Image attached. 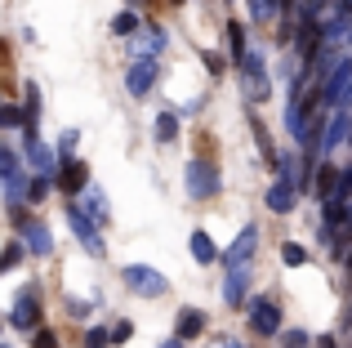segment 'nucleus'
<instances>
[{"label": "nucleus", "instance_id": "1", "mask_svg": "<svg viewBox=\"0 0 352 348\" xmlns=\"http://www.w3.org/2000/svg\"><path fill=\"white\" fill-rule=\"evenodd\" d=\"M214 192H219V170H214V161L192 157V161H188V197H192V201H210Z\"/></svg>", "mask_w": 352, "mask_h": 348}, {"label": "nucleus", "instance_id": "2", "mask_svg": "<svg viewBox=\"0 0 352 348\" xmlns=\"http://www.w3.org/2000/svg\"><path fill=\"white\" fill-rule=\"evenodd\" d=\"M36 322H41V290H23V295L14 299V308H9V326H14V331H27L32 335L36 331Z\"/></svg>", "mask_w": 352, "mask_h": 348}, {"label": "nucleus", "instance_id": "3", "mask_svg": "<svg viewBox=\"0 0 352 348\" xmlns=\"http://www.w3.org/2000/svg\"><path fill=\"white\" fill-rule=\"evenodd\" d=\"M125 281H129V290H138V295H147V299H161L165 290H170V281H165L156 268H143V263H129Z\"/></svg>", "mask_w": 352, "mask_h": 348}, {"label": "nucleus", "instance_id": "4", "mask_svg": "<svg viewBox=\"0 0 352 348\" xmlns=\"http://www.w3.org/2000/svg\"><path fill=\"white\" fill-rule=\"evenodd\" d=\"M67 224H72V232L80 237V246H85L89 254H103V237H98V219H89L80 206H72L67 201Z\"/></svg>", "mask_w": 352, "mask_h": 348}, {"label": "nucleus", "instance_id": "5", "mask_svg": "<svg viewBox=\"0 0 352 348\" xmlns=\"http://www.w3.org/2000/svg\"><path fill=\"white\" fill-rule=\"evenodd\" d=\"M250 326L254 335H281V308L272 299H250Z\"/></svg>", "mask_w": 352, "mask_h": 348}, {"label": "nucleus", "instance_id": "6", "mask_svg": "<svg viewBox=\"0 0 352 348\" xmlns=\"http://www.w3.org/2000/svg\"><path fill=\"white\" fill-rule=\"evenodd\" d=\"M125 85H129V94H134V98L152 94V85H156V63H152V58H138L134 67H129Z\"/></svg>", "mask_w": 352, "mask_h": 348}, {"label": "nucleus", "instance_id": "7", "mask_svg": "<svg viewBox=\"0 0 352 348\" xmlns=\"http://www.w3.org/2000/svg\"><path fill=\"white\" fill-rule=\"evenodd\" d=\"M326 36V27H317V18H303L299 23V36H294V50H299V58L303 63H312L317 58V41Z\"/></svg>", "mask_w": 352, "mask_h": 348}, {"label": "nucleus", "instance_id": "8", "mask_svg": "<svg viewBox=\"0 0 352 348\" xmlns=\"http://www.w3.org/2000/svg\"><path fill=\"white\" fill-rule=\"evenodd\" d=\"M254 250H258V228H254V224H245V228L236 232V241L228 246V254H223V259H228V263H245Z\"/></svg>", "mask_w": 352, "mask_h": 348}, {"label": "nucleus", "instance_id": "9", "mask_svg": "<svg viewBox=\"0 0 352 348\" xmlns=\"http://www.w3.org/2000/svg\"><path fill=\"white\" fill-rule=\"evenodd\" d=\"M58 188L67 192V197H80V192L89 188V170H85V161H67L58 174Z\"/></svg>", "mask_w": 352, "mask_h": 348}, {"label": "nucleus", "instance_id": "10", "mask_svg": "<svg viewBox=\"0 0 352 348\" xmlns=\"http://www.w3.org/2000/svg\"><path fill=\"white\" fill-rule=\"evenodd\" d=\"M23 246H27L32 254H41V259H45V254H54L50 228H45V224H23Z\"/></svg>", "mask_w": 352, "mask_h": 348}, {"label": "nucleus", "instance_id": "11", "mask_svg": "<svg viewBox=\"0 0 352 348\" xmlns=\"http://www.w3.org/2000/svg\"><path fill=\"white\" fill-rule=\"evenodd\" d=\"M27 157H32V166L41 174H54V152L41 143V134H36V125H27Z\"/></svg>", "mask_w": 352, "mask_h": 348}, {"label": "nucleus", "instance_id": "12", "mask_svg": "<svg viewBox=\"0 0 352 348\" xmlns=\"http://www.w3.org/2000/svg\"><path fill=\"white\" fill-rule=\"evenodd\" d=\"M206 313H201V308H183V313H179V331H174V335H179V340H201V335H206Z\"/></svg>", "mask_w": 352, "mask_h": 348}, {"label": "nucleus", "instance_id": "13", "mask_svg": "<svg viewBox=\"0 0 352 348\" xmlns=\"http://www.w3.org/2000/svg\"><path fill=\"white\" fill-rule=\"evenodd\" d=\"M339 183H344V174H339L335 166H326V161H321L317 179H312V188H317V197H321V201H335V197H339Z\"/></svg>", "mask_w": 352, "mask_h": 348}, {"label": "nucleus", "instance_id": "14", "mask_svg": "<svg viewBox=\"0 0 352 348\" xmlns=\"http://www.w3.org/2000/svg\"><path fill=\"white\" fill-rule=\"evenodd\" d=\"M245 272H250V263H232V272H228L223 295H228V304H232V308H245Z\"/></svg>", "mask_w": 352, "mask_h": 348}, {"label": "nucleus", "instance_id": "15", "mask_svg": "<svg viewBox=\"0 0 352 348\" xmlns=\"http://www.w3.org/2000/svg\"><path fill=\"white\" fill-rule=\"evenodd\" d=\"M290 206H294V183H290V174H285V179H276L272 192H267V210H272V215H285Z\"/></svg>", "mask_w": 352, "mask_h": 348}, {"label": "nucleus", "instance_id": "16", "mask_svg": "<svg viewBox=\"0 0 352 348\" xmlns=\"http://www.w3.org/2000/svg\"><path fill=\"white\" fill-rule=\"evenodd\" d=\"M188 246H192V259H197V263H214V259H219V246L210 241V232H201V228L192 232Z\"/></svg>", "mask_w": 352, "mask_h": 348}, {"label": "nucleus", "instance_id": "17", "mask_svg": "<svg viewBox=\"0 0 352 348\" xmlns=\"http://www.w3.org/2000/svg\"><path fill=\"white\" fill-rule=\"evenodd\" d=\"M250 134H254V143H258V152H263V161L281 166V161H276V152H272V139H267V130H263V121H258V116H250Z\"/></svg>", "mask_w": 352, "mask_h": 348}, {"label": "nucleus", "instance_id": "18", "mask_svg": "<svg viewBox=\"0 0 352 348\" xmlns=\"http://www.w3.org/2000/svg\"><path fill=\"white\" fill-rule=\"evenodd\" d=\"M80 197H85V210H89V219H98V224H103V219H107V197L94 188V183H89V188L80 192Z\"/></svg>", "mask_w": 352, "mask_h": 348}, {"label": "nucleus", "instance_id": "19", "mask_svg": "<svg viewBox=\"0 0 352 348\" xmlns=\"http://www.w3.org/2000/svg\"><path fill=\"white\" fill-rule=\"evenodd\" d=\"M174 139H179V116L161 112L156 116V143H174Z\"/></svg>", "mask_w": 352, "mask_h": 348}, {"label": "nucleus", "instance_id": "20", "mask_svg": "<svg viewBox=\"0 0 352 348\" xmlns=\"http://www.w3.org/2000/svg\"><path fill=\"white\" fill-rule=\"evenodd\" d=\"M0 121H5V130H27V125H32V116H27V107H14V103H5Z\"/></svg>", "mask_w": 352, "mask_h": 348}, {"label": "nucleus", "instance_id": "21", "mask_svg": "<svg viewBox=\"0 0 352 348\" xmlns=\"http://www.w3.org/2000/svg\"><path fill=\"white\" fill-rule=\"evenodd\" d=\"M245 94L254 98V103H263V98L272 94V89H267V76H263V72H245Z\"/></svg>", "mask_w": 352, "mask_h": 348}, {"label": "nucleus", "instance_id": "22", "mask_svg": "<svg viewBox=\"0 0 352 348\" xmlns=\"http://www.w3.org/2000/svg\"><path fill=\"white\" fill-rule=\"evenodd\" d=\"M344 139H348V116L339 112L335 121H330V130H326V152H330V148H339Z\"/></svg>", "mask_w": 352, "mask_h": 348}, {"label": "nucleus", "instance_id": "23", "mask_svg": "<svg viewBox=\"0 0 352 348\" xmlns=\"http://www.w3.org/2000/svg\"><path fill=\"white\" fill-rule=\"evenodd\" d=\"M228 45H232V58H236V63H245V58H250V50H245V32H241V23L228 27Z\"/></svg>", "mask_w": 352, "mask_h": 348}, {"label": "nucleus", "instance_id": "24", "mask_svg": "<svg viewBox=\"0 0 352 348\" xmlns=\"http://www.w3.org/2000/svg\"><path fill=\"white\" fill-rule=\"evenodd\" d=\"M112 32L116 36H134L138 32V14H129V9H125V14H116L112 18Z\"/></svg>", "mask_w": 352, "mask_h": 348}, {"label": "nucleus", "instance_id": "25", "mask_svg": "<svg viewBox=\"0 0 352 348\" xmlns=\"http://www.w3.org/2000/svg\"><path fill=\"white\" fill-rule=\"evenodd\" d=\"M281 259L290 263V268H299V263H308V250H303V246H294V241H285L281 246Z\"/></svg>", "mask_w": 352, "mask_h": 348}, {"label": "nucleus", "instance_id": "26", "mask_svg": "<svg viewBox=\"0 0 352 348\" xmlns=\"http://www.w3.org/2000/svg\"><path fill=\"white\" fill-rule=\"evenodd\" d=\"M45 192H50V174H41V179L27 183V201H45Z\"/></svg>", "mask_w": 352, "mask_h": 348}, {"label": "nucleus", "instance_id": "27", "mask_svg": "<svg viewBox=\"0 0 352 348\" xmlns=\"http://www.w3.org/2000/svg\"><path fill=\"white\" fill-rule=\"evenodd\" d=\"M308 340H312L308 331H285L281 335V348H308Z\"/></svg>", "mask_w": 352, "mask_h": 348}, {"label": "nucleus", "instance_id": "28", "mask_svg": "<svg viewBox=\"0 0 352 348\" xmlns=\"http://www.w3.org/2000/svg\"><path fill=\"white\" fill-rule=\"evenodd\" d=\"M32 348H58V335L54 331H32Z\"/></svg>", "mask_w": 352, "mask_h": 348}, {"label": "nucleus", "instance_id": "29", "mask_svg": "<svg viewBox=\"0 0 352 348\" xmlns=\"http://www.w3.org/2000/svg\"><path fill=\"white\" fill-rule=\"evenodd\" d=\"M18 259H23V246L9 241V246H5V259H0V263H5V272H9V268H18Z\"/></svg>", "mask_w": 352, "mask_h": 348}, {"label": "nucleus", "instance_id": "30", "mask_svg": "<svg viewBox=\"0 0 352 348\" xmlns=\"http://www.w3.org/2000/svg\"><path fill=\"white\" fill-rule=\"evenodd\" d=\"M27 116H32V125H36V116H41V94H36V85H27Z\"/></svg>", "mask_w": 352, "mask_h": 348}, {"label": "nucleus", "instance_id": "31", "mask_svg": "<svg viewBox=\"0 0 352 348\" xmlns=\"http://www.w3.org/2000/svg\"><path fill=\"white\" fill-rule=\"evenodd\" d=\"M112 340H107V331L103 326H98V331H89V340H85V348H107Z\"/></svg>", "mask_w": 352, "mask_h": 348}, {"label": "nucleus", "instance_id": "32", "mask_svg": "<svg viewBox=\"0 0 352 348\" xmlns=\"http://www.w3.org/2000/svg\"><path fill=\"white\" fill-rule=\"evenodd\" d=\"M76 143H80V134H76V130H67V134H63V139H58V148H63V152H67V157H72V152H76Z\"/></svg>", "mask_w": 352, "mask_h": 348}, {"label": "nucleus", "instance_id": "33", "mask_svg": "<svg viewBox=\"0 0 352 348\" xmlns=\"http://www.w3.org/2000/svg\"><path fill=\"white\" fill-rule=\"evenodd\" d=\"M129 335H134V326H129V322H116V331H112V344H125Z\"/></svg>", "mask_w": 352, "mask_h": 348}, {"label": "nucleus", "instance_id": "34", "mask_svg": "<svg viewBox=\"0 0 352 348\" xmlns=\"http://www.w3.org/2000/svg\"><path fill=\"white\" fill-rule=\"evenodd\" d=\"M348 197H352V166L344 170V183H339V197L335 201H348Z\"/></svg>", "mask_w": 352, "mask_h": 348}, {"label": "nucleus", "instance_id": "35", "mask_svg": "<svg viewBox=\"0 0 352 348\" xmlns=\"http://www.w3.org/2000/svg\"><path fill=\"white\" fill-rule=\"evenodd\" d=\"M0 166H5V174H18V157L14 152H0Z\"/></svg>", "mask_w": 352, "mask_h": 348}, {"label": "nucleus", "instance_id": "36", "mask_svg": "<svg viewBox=\"0 0 352 348\" xmlns=\"http://www.w3.org/2000/svg\"><path fill=\"white\" fill-rule=\"evenodd\" d=\"M67 313H72V317H89V304H80V299H72V304H67Z\"/></svg>", "mask_w": 352, "mask_h": 348}, {"label": "nucleus", "instance_id": "37", "mask_svg": "<svg viewBox=\"0 0 352 348\" xmlns=\"http://www.w3.org/2000/svg\"><path fill=\"white\" fill-rule=\"evenodd\" d=\"M317 348H335V340H330V335H321V340H317Z\"/></svg>", "mask_w": 352, "mask_h": 348}, {"label": "nucleus", "instance_id": "38", "mask_svg": "<svg viewBox=\"0 0 352 348\" xmlns=\"http://www.w3.org/2000/svg\"><path fill=\"white\" fill-rule=\"evenodd\" d=\"M161 348H183V340H179V335H174V340H170V344H161Z\"/></svg>", "mask_w": 352, "mask_h": 348}, {"label": "nucleus", "instance_id": "39", "mask_svg": "<svg viewBox=\"0 0 352 348\" xmlns=\"http://www.w3.org/2000/svg\"><path fill=\"white\" fill-rule=\"evenodd\" d=\"M214 348H236V344L232 340H214Z\"/></svg>", "mask_w": 352, "mask_h": 348}, {"label": "nucleus", "instance_id": "40", "mask_svg": "<svg viewBox=\"0 0 352 348\" xmlns=\"http://www.w3.org/2000/svg\"><path fill=\"white\" fill-rule=\"evenodd\" d=\"M272 5H281V9H290V5H294V0H272Z\"/></svg>", "mask_w": 352, "mask_h": 348}, {"label": "nucleus", "instance_id": "41", "mask_svg": "<svg viewBox=\"0 0 352 348\" xmlns=\"http://www.w3.org/2000/svg\"><path fill=\"white\" fill-rule=\"evenodd\" d=\"M348 272H352V254H348Z\"/></svg>", "mask_w": 352, "mask_h": 348}, {"label": "nucleus", "instance_id": "42", "mask_svg": "<svg viewBox=\"0 0 352 348\" xmlns=\"http://www.w3.org/2000/svg\"><path fill=\"white\" fill-rule=\"evenodd\" d=\"M179 5H183V0H179Z\"/></svg>", "mask_w": 352, "mask_h": 348}]
</instances>
